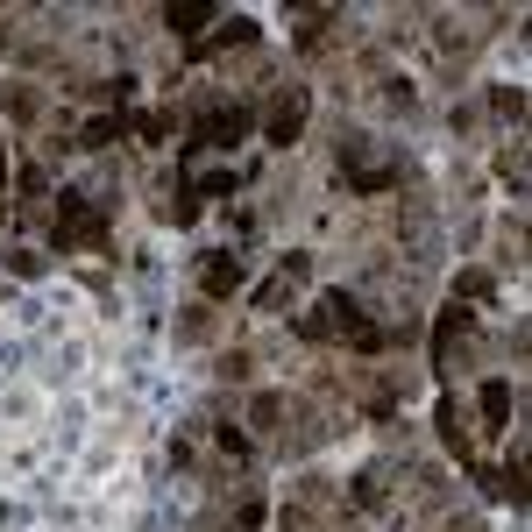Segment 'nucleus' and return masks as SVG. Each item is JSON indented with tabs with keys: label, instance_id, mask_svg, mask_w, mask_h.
<instances>
[{
	"label": "nucleus",
	"instance_id": "24",
	"mask_svg": "<svg viewBox=\"0 0 532 532\" xmlns=\"http://www.w3.org/2000/svg\"><path fill=\"white\" fill-rule=\"evenodd\" d=\"M235 525H242V532H256V525H263V497H249V504L235 511Z\"/></svg>",
	"mask_w": 532,
	"mask_h": 532
},
{
	"label": "nucleus",
	"instance_id": "25",
	"mask_svg": "<svg viewBox=\"0 0 532 532\" xmlns=\"http://www.w3.org/2000/svg\"><path fill=\"white\" fill-rule=\"evenodd\" d=\"M0 185H8V157H0Z\"/></svg>",
	"mask_w": 532,
	"mask_h": 532
},
{
	"label": "nucleus",
	"instance_id": "22",
	"mask_svg": "<svg viewBox=\"0 0 532 532\" xmlns=\"http://www.w3.org/2000/svg\"><path fill=\"white\" fill-rule=\"evenodd\" d=\"M8 270H15V277H36V270H43V256H36V249H15V256H8Z\"/></svg>",
	"mask_w": 532,
	"mask_h": 532
},
{
	"label": "nucleus",
	"instance_id": "4",
	"mask_svg": "<svg viewBox=\"0 0 532 532\" xmlns=\"http://www.w3.org/2000/svg\"><path fill=\"white\" fill-rule=\"evenodd\" d=\"M199 291H206V298H235V291H242V256L213 249V256L199 263Z\"/></svg>",
	"mask_w": 532,
	"mask_h": 532
},
{
	"label": "nucleus",
	"instance_id": "15",
	"mask_svg": "<svg viewBox=\"0 0 532 532\" xmlns=\"http://www.w3.org/2000/svg\"><path fill=\"white\" fill-rule=\"evenodd\" d=\"M490 107H497L504 121H518V114H525V93H518V86H497V93H490Z\"/></svg>",
	"mask_w": 532,
	"mask_h": 532
},
{
	"label": "nucleus",
	"instance_id": "12",
	"mask_svg": "<svg viewBox=\"0 0 532 532\" xmlns=\"http://www.w3.org/2000/svg\"><path fill=\"white\" fill-rule=\"evenodd\" d=\"M355 504H362V511L384 504V469H362V476H355Z\"/></svg>",
	"mask_w": 532,
	"mask_h": 532
},
{
	"label": "nucleus",
	"instance_id": "2",
	"mask_svg": "<svg viewBox=\"0 0 532 532\" xmlns=\"http://www.w3.org/2000/svg\"><path fill=\"white\" fill-rule=\"evenodd\" d=\"M249 128H256V114H249V107H206V114H199V128L185 135V164H199L206 149H235Z\"/></svg>",
	"mask_w": 532,
	"mask_h": 532
},
{
	"label": "nucleus",
	"instance_id": "17",
	"mask_svg": "<svg viewBox=\"0 0 532 532\" xmlns=\"http://www.w3.org/2000/svg\"><path fill=\"white\" fill-rule=\"evenodd\" d=\"M454 291H462V298H490L497 284H490V270H462V284H454Z\"/></svg>",
	"mask_w": 532,
	"mask_h": 532
},
{
	"label": "nucleus",
	"instance_id": "18",
	"mask_svg": "<svg viewBox=\"0 0 532 532\" xmlns=\"http://www.w3.org/2000/svg\"><path fill=\"white\" fill-rule=\"evenodd\" d=\"M8 114H15V121H36V93H29V86H8Z\"/></svg>",
	"mask_w": 532,
	"mask_h": 532
},
{
	"label": "nucleus",
	"instance_id": "14",
	"mask_svg": "<svg viewBox=\"0 0 532 532\" xmlns=\"http://www.w3.org/2000/svg\"><path fill=\"white\" fill-rule=\"evenodd\" d=\"M256 306H263V313H284V306H291V284H284V277H270V284L256 291Z\"/></svg>",
	"mask_w": 532,
	"mask_h": 532
},
{
	"label": "nucleus",
	"instance_id": "13",
	"mask_svg": "<svg viewBox=\"0 0 532 532\" xmlns=\"http://www.w3.org/2000/svg\"><path fill=\"white\" fill-rule=\"evenodd\" d=\"M327 22H334V8H313L306 22H298V50H313V43L327 36Z\"/></svg>",
	"mask_w": 532,
	"mask_h": 532
},
{
	"label": "nucleus",
	"instance_id": "11",
	"mask_svg": "<svg viewBox=\"0 0 532 532\" xmlns=\"http://www.w3.org/2000/svg\"><path fill=\"white\" fill-rule=\"evenodd\" d=\"M227 43H256V22H249V15H227V29H220L213 43H199V50H227Z\"/></svg>",
	"mask_w": 532,
	"mask_h": 532
},
{
	"label": "nucleus",
	"instance_id": "26",
	"mask_svg": "<svg viewBox=\"0 0 532 532\" xmlns=\"http://www.w3.org/2000/svg\"><path fill=\"white\" fill-rule=\"evenodd\" d=\"M462 532H476V525H462Z\"/></svg>",
	"mask_w": 532,
	"mask_h": 532
},
{
	"label": "nucleus",
	"instance_id": "23",
	"mask_svg": "<svg viewBox=\"0 0 532 532\" xmlns=\"http://www.w3.org/2000/svg\"><path fill=\"white\" fill-rule=\"evenodd\" d=\"M220 447H227V454H249V433H242V426H227V419H220Z\"/></svg>",
	"mask_w": 532,
	"mask_h": 532
},
{
	"label": "nucleus",
	"instance_id": "5",
	"mask_svg": "<svg viewBox=\"0 0 532 532\" xmlns=\"http://www.w3.org/2000/svg\"><path fill=\"white\" fill-rule=\"evenodd\" d=\"M164 22H171V36H185V43L199 50V29L213 22V0H171V8H164Z\"/></svg>",
	"mask_w": 532,
	"mask_h": 532
},
{
	"label": "nucleus",
	"instance_id": "3",
	"mask_svg": "<svg viewBox=\"0 0 532 532\" xmlns=\"http://www.w3.org/2000/svg\"><path fill=\"white\" fill-rule=\"evenodd\" d=\"M298 135H306V93H277V100H270V121H263V142L291 149Z\"/></svg>",
	"mask_w": 532,
	"mask_h": 532
},
{
	"label": "nucleus",
	"instance_id": "9",
	"mask_svg": "<svg viewBox=\"0 0 532 532\" xmlns=\"http://www.w3.org/2000/svg\"><path fill=\"white\" fill-rule=\"evenodd\" d=\"M114 135H128V114H93V121H86V135H79V142H86V149H107V142H114Z\"/></svg>",
	"mask_w": 532,
	"mask_h": 532
},
{
	"label": "nucleus",
	"instance_id": "21",
	"mask_svg": "<svg viewBox=\"0 0 532 532\" xmlns=\"http://www.w3.org/2000/svg\"><path fill=\"white\" fill-rule=\"evenodd\" d=\"M334 327H327V313H306V320H298V341H327Z\"/></svg>",
	"mask_w": 532,
	"mask_h": 532
},
{
	"label": "nucleus",
	"instance_id": "8",
	"mask_svg": "<svg viewBox=\"0 0 532 532\" xmlns=\"http://www.w3.org/2000/svg\"><path fill=\"white\" fill-rule=\"evenodd\" d=\"M440 440L469 462V426H462V405H454V398H440Z\"/></svg>",
	"mask_w": 532,
	"mask_h": 532
},
{
	"label": "nucleus",
	"instance_id": "7",
	"mask_svg": "<svg viewBox=\"0 0 532 532\" xmlns=\"http://www.w3.org/2000/svg\"><path fill=\"white\" fill-rule=\"evenodd\" d=\"M454 334H469V306H447V313L433 320V362H447V348H454Z\"/></svg>",
	"mask_w": 532,
	"mask_h": 532
},
{
	"label": "nucleus",
	"instance_id": "6",
	"mask_svg": "<svg viewBox=\"0 0 532 532\" xmlns=\"http://www.w3.org/2000/svg\"><path fill=\"white\" fill-rule=\"evenodd\" d=\"M483 426H490V433L511 426V384H504V376H490V384H483Z\"/></svg>",
	"mask_w": 532,
	"mask_h": 532
},
{
	"label": "nucleus",
	"instance_id": "16",
	"mask_svg": "<svg viewBox=\"0 0 532 532\" xmlns=\"http://www.w3.org/2000/svg\"><path fill=\"white\" fill-rule=\"evenodd\" d=\"M135 135H142V142H171V114H142Z\"/></svg>",
	"mask_w": 532,
	"mask_h": 532
},
{
	"label": "nucleus",
	"instance_id": "10",
	"mask_svg": "<svg viewBox=\"0 0 532 532\" xmlns=\"http://www.w3.org/2000/svg\"><path fill=\"white\" fill-rule=\"evenodd\" d=\"M249 419H256V433H277V426H284V398H277V391H256Z\"/></svg>",
	"mask_w": 532,
	"mask_h": 532
},
{
	"label": "nucleus",
	"instance_id": "20",
	"mask_svg": "<svg viewBox=\"0 0 532 532\" xmlns=\"http://www.w3.org/2000/svg\"><path fill=\"white\" fill-rule=\"evenodd\" d=\"M497 490H504V497H511V504H525V462H511V469H504V483H497Z\"/></svg>",
	"mask_w": 532,
	"mask_h": 532
},
{
	"label": "nucleus",
	"instance_id": "1",
	"mask_svg": "<svg viewBox=\"0 0 532 532\" xmlns=\"http://www.w3.org/2000/svg\"><path fill=\"white\" fill-rule=\"evenodd\" d=\"M50 249H107V206H93L86 192H57Z\"/></svg>",
	"mask_w": 532,
	"mask_h": 532
},
{
	"label": "nucleus",
	"instance_id": "19",
	"mask_svg": "<svg viewBox=\"0 0 532 532\" xmlns=\"http://www.w3.org/2000/svg\"><path fill=\"white\" fill-rule=\"evenodd\" d=\"M206 327H213V313H206V306H192V313H185V320H178V334H185V341H199V334H206Z\"/></svg>",
	"mask_w": 532,
	"mask_h": 532
}]
</instances>
